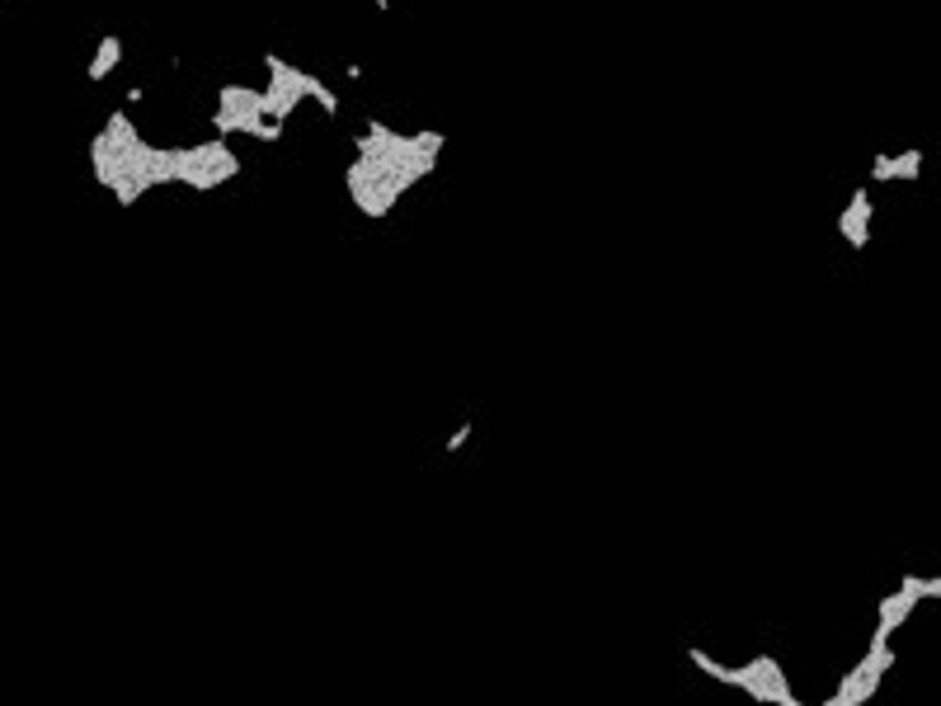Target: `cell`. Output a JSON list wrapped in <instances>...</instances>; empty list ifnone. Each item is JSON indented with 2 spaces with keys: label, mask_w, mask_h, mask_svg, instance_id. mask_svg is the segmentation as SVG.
<instances>
[{
  "label": "cell",
  "mask_w": 941,
  "mask_h": 706,
  "mask_svg": "<svg viewBox=\"0 0 941 706\" xmlns=\"http://www.w3.org/2000/svg\"><path fill=\"white\" fill-rule=\"evenodd\" d=\"M894 669V650H890V640H871L866 655L852 664V669L843 674V683L824 697V706H866L875 697V688H881V678Z\"/></svg>",
  "instance_id": "obj_1"
},
{
  "label": "cell",
  "mask_w": 941,
  "mask_h": 706,
  "mask_svg": "<svg viewBox=\"0 0 941 706\" xmlns=\"http://www.w3.org/2000/svg\"><path fill=\"white\" fill-rule=\"evenodd\" d=\"M729 688L748 692L753 701H763V706H801L796 692H791V683H786V674H782V664L772 655H753L748 664L729 669Z\"/></svg>",
  "instance_id": "obj_2"
},
{
  "label": "cell",
  "mask_w": 941,
  "mask_h": 706,
  "mask_svg": "<svg viewBox=\"0 0 941 706\" xmlns=\"http://www.w3.org/2000/svg\"><path fill=\"white\" fill-rule=\"evenodd\" d=\"M918 603H923V598H918L913 589H904V584H899L894 593H885L881 603H875V636H871V640H890V636L909 621V612H913Z\"/></svg>",
  "instance_id": "obj_3"
},
{
  "label": "cell",
  "mask_w": 941,
  "mask_h": 706,
  "mask_svg": "<svg viewBox=\"0 0 941 706\" xmlns=\"http://www.w3.org/2000/svg\"><path fill=\"white\" fill-rule=\"evenodd\" d=\"M838 231L843 240L852 245V250H866V240H871V194L866 189H856L843 207V217H838Z\"/></svg>",
  "instance_id": "obj_4"
},
{
  "label": "cell",
  "mask_w": 941,
  "mask_h": 706,
  "mask_svg": "<svg viewBox=\"0 0 941 706\" xmlns=\"http://www.w3.org/2000/svg\"><path fill=\"white\" fill-rule=\"evenodd\" d=\"M118 61H122V38L118 33H104L99 48H95V57H90V67H86V76L99 86V80H109L118 71Z\"/></svg>",
  "instance_id": "obj_5"
},
{
  "label": "cell",
  "mask_w": 941,
  "mask_h": 706,
  "mask_svg": "<svg viewBox=\"0 0 941 706\" xmlns=\"http://www.w3.org/2000/svg\"><path fill=\"white\" fill-rule=\"evenodd\" d=\"M687 664H697V669H701L706 678H716V683H725V688H729V669H725L720 659H710L706 650H697V646H692V650H687Z\"/></svg>",
  "instance_id": "obj_6"
},
{
  "label": "cell",
  "mask_w": 941,
  "mask_h": 706,
  "mask_svg": "<svg viewBox=\"0 0 941 706\" xmlns=\"http://www.w3.org/2000/svg\"><path fill=\"white\" fill-rule=\"evenodd\" d=\"M894 179H923V151H899L894 156Z\"/></svg>",
  "instance_id": "obj_7"
},
{
  "label": "cell",
  "mask_w": 941,
  "mask_h": 706,
  "mask_svg": "<svg viewBox=\"0 0 941 706\" xmlns=\"http://www.w3.org/2000/svg\"><path fill=\"white\" fill-rule=\"evenodd\" d=\"M871 179H881V184L894 179V156H875L871 160Z\"/></svg>",
  "instance_id": "obj_8"
},
{
  "label": "cell",
  "mask_w": 941,
  "mask_h": 706,
  "mask_svg": "<svg viewBox=\"0 0 941 706\" xmlns=\"http://www.w3.org/2000/svg\"><path fill=\"white\" fill-rule=\"evenodd\" d=\"M466 439H471V424H457V429H452V439H448V452L466 448Z\"/></svg>",
  "instance_id": "obj_9"
},
{
  "label": "cell",
  "mask_w": 941,
  "mask_h": 706,
  "mask_svg": "<svg viewBox=\"0 0 941 706\" xmlns=\"http://www.w3.org/2000/svg\"><path fill=\"white\" fill-rule=\"evenodd\" d=\"M927 598H941V575H927Z\"/></svg>",
  "instance_id": "obj_10"
}]
</instances>
